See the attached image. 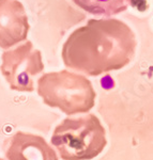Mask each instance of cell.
Returning <instances> with one entry per match:
<instances>
[{
	"mask_svg": "<svg viewBox=\"0 0 153 160\" xmlns=\"http://www.w3.org/2000/svg\"><path fill=\"white\" fill-rule=\"evenodd\" d=\"M136 46L134 32L125 22L115 18L89 19L70 34L61 56L66 68L100 76L128 65Z\"/></svg>",
	"mask_w": 153,
	"mask_h": 160,
	"instance_id": "1",
	"label": "cell"
},
{
	"mask_svg": "<svg viewBox=\"0 0 153 160\" xmlns=\"http://www.w3.org/2000/svg\"><path fill=\"white\" fill-rule=\"evenodd\" d=\"M51 144L63 160H91L104 151L106 131L94 114L66 118L54 130Z\"/></svg>",
	"mask_w": 153,
	"mask_h": 160,
	"instance_id": "2",
	"label": "cell"
},
{
	"mask_svg": "<svg viewBox=\"0 0 153 160\" xmlns=\"http://www.w3.org/2000/svg\"><path fill=\"white\" fill-rule=\"evenodd\" d=\"M38 93L44 104L69 115L90 111L97 97L86 77L69 71L44 74L38 80Z\"/></svg>",
	"mask_w": 153,
	"mask_h": 160,
	"instance_id": "3",
	"label": "cell"
},
{
	"mask_svg": "<svg viewBox=\"0 0 153 160\" xmlns=\"http://www.w3.org/2000/svg\"><path fill=\"white\" fill-rule=\"evenodd\" d=\"M0 69L12 90L32 92L34 77L44 69L41 51L35 49L31 42L4 51Z\"/></svg>",
	"mask_w": 153,
	"mask_h": 160,
	"instance_id": "4",
	"label": "cell"
},
{
	"mask_svg": "<svg viewBox=\"0 0 153 160\" xmlns=\"http://www.w3.org/2000/svg\"><path fill=\"white\" fill-rule=\"evenodd\" d=\"M28 31L24 6L17 0H0V47L7 49L25 41Z\"/></svg>",
	"mask_w": 153,
	"mask_h": 160,
	"instance_id": "5",
	"label": "cell"
},
{
	"mask_svg": "<svg viewBox=\"0 0 153 160\" xmlns=\"http://www.w3.org/2000/svg\"><path fill=\"white\" fill-rule=\"evenodd\" d=\"M6 156L9 160H58L55 151L42 137L23 131L10 139Z\"/></svg>",
	"mask_w": 153,
	"mask_h": 160,
	"instance_id": "6",
	"label": "cell"
},
{
	"mask_svg": "<svg viewBox=\"0 0 153 160\" xmlns=\"http://www.w3.org/2000/svg\"><path fill=\"white\" fill-rule=\"evenodd\" d=\"M76 6L90 14L109 17L125 11L129 0H73Z\"/></svg>",
	"mask_w": 153,
	"mask_h": 160,
	"instance_id": "7",
	"label": "cell"
},
{
	"mask_svg": "<svg viewBox=\"0 0 153 160\" xmlns=\"http://www.w3.org/2000/svg\"><path fill=\"white\" fill-rule=\"evenodd\" d=\"M0 160H3V159H1V158H0Z\"/></svg>",
	"mask_w": 153,
	"mask_h": 160,
	"instance_id": "8",
	"label": "cell"
}]
</instances>
